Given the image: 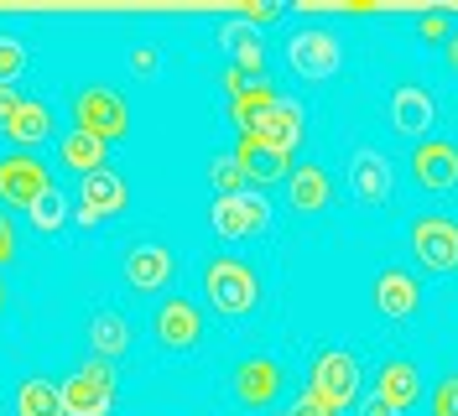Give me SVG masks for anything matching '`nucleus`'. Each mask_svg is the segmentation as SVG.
<instances>
[{
  "instance_id": "obj_14",
  "label": "nucleus",
  "mask_w": 458,
  "mask_h": 416,
  "mask_svg": "<svg viewBox=\"0 0 458 416\" xmlns=\"http://www.w3.org/2000/svg\"><path fill=\"white\" fill-rule=\"evenodd\" d=\"M234 395H240V406H250V412H271L276 406V395H282V364L276 360H240L234 364Z\"/></svg>"
},
{
  "instance_id": "obj_19",
  "label": "nucleus",
  "mask_w": 458,
  "mask_h": 416,
  "mask_svg": "<svg viewBox=\"0 0 458 416\" xmlns=\"http://www.w3.org/2000/svg\"><path fill=\"white\" fill-rule=\"evenodd\" d=\"M328 198H334V183H328V172L318 162H302L286 177V203H292V214H323Z\"/></svg>"
},
{
  "instance_id": "obj_29",
  "label": "nucleus",
  "mask_w": 458,
  "mask_h": 416,
  "mask_svg": "<svg viewBox=\"0 0 458 416\" xmlns=\"http://www.w3.org/2000/svg\"><path fill=\"white\" fill-rule=\"evenodd\" d=\"M27 219H31V229H37V234H57V229L68 224V198H63V193L53 188V193L42 198V203L31 208Z\"/></svg>"
},
{
  "instance_id": "obj_33",
  "label": "nucleus",
  "mask_w": 458,
  "mask_h": 416,
  "mask_svg": "<svg viewBox=\"0 0 458 416\" xmlns=\"http://www.w3.org/2000/svg\"><path fill=\"white\" fill-rule=\"evenodd\" d=\"M240 21H245V27H266V21H282V5H245V11H240Z\"/></svg>"
},
{
  "instance_id": "obj_17",
  "label": "nucleus",
  "mask_w": 458,
  "mask_h": 416,
  "mask_svg": "<svg viewBox=\"0 0 458 416\" xmlns=\"http://www.w3.org/2000/svg\"><path fill=\"white\" fill-rule=\"evenodd\" d=\"M432 125H437V105H432V94L428 89H417V83H401L396 94H391V131H396V136L428 140Z\"/></svg>"
},
{
  "instance_id": "obj_25",
  "label": "nucleus",
  "mask_w": 458,
  "mask_h": 416,
  "mask_svg": "<svg viewBox=\"0 0 458 416\" xmlns=\"http://www.w3.org/2000/svg\"><path fill=\"white\" fill-rule=\"evenodd\" d=\"M5 136L16 140V146H42V140L53 136V110H47V99H21V110H16V120H11Z\"/></svg>"
},
{
  "instance_id": "obj_12",
  "label": "nucleus",
  "mask_w": 458,
  "mask_h": 416,
  "mask_svg": "<svg viewBox=\"0 0 458 416\" xmlns=\"http://www.w3.org/2000/svg\"><path fill=\"white\" fill-rule=\"evenodd\" d=\"M157 344L162 349H172V354H188L193 344L203 338V312L188 297H167V302L157 307Z\"/></svg>"
},
{
  "instance_id": "obj_13",
  "label": "nucleus",
  "mask_w": 458,
  "mask_h": 416,
  "mask_svg": "<svg viewBox=\"0 0 458 416\" xmlns=\"http://www.w3.org/2000/svg\"><path fill=\"white\" fill-rule=\"evenodd\" d=\"M125 281H131V292H167L172 276H177V255L167 245H157V240H146L125 255Z\"/></svg>"
},
{
  "instance_id": "obj_9",
  "label": "nucleus",
  "mask_w": 458,
  "mask_h": 416,
  "mask_svg": "<svg viewBox=\"0 0 458 416\" xmlns=\"http://www.w3.org/2000/svg\"><path fill=\"white\" fill-rule=\"evenodd\" d=\"M245 136H256L266 151H282V157H292V151L308 140V110H302L297 99H276V105L260 115Z\"/></svg>"
},
{
  "instance_id": "obj_3",
  "label": "nucleus",
  "mask_w": 458,
  "mask_h": 416,
  "mask_svg": "<svg viewBox=\"0 0 458 416\" xmlns=\"http://www.w3.org/2000/svg\"><path fill=\"white\" fill-rule=\"evenodd\" d=\"M411 255L422 260V271L432 276H454L458 271V219L448 214H422V219H411Z\"/></svg>"
},
{
  "instance_id": "obj_10",
  "label": "nucleus",
  "mask_w": 458,
  "mask_h": 416,
  "mask_svg": "<svg viewBox=\"0 0 458 416\" xmlns=\"http://www.w3.org/2000/svg\"><path fill=\"white\" fill-rule=\"evenodd\" d=\"M125 208V177L105 166V172H94L79 183V208H73V219L84 224V229H99V224H110L114 214Z\"/></svg>"
},
{
  "instance_id": "obj_36",
  "label": "nucleus",
  "mask_w": 458,
  "mask_h": 416,
  "mask_svg": "<svg viewBox=\"0 0 458 416\" xmlns=\"http://www.w3.org/2000/svg\"><path fill=\"white\" fill-rule=\"evenodd\" d=\"M360 416H396V406H391V401H386V395L375 390L370 401H360Z\"/></svg>"
},
{
  "instance_id": "obj_22",
  "label": "nucleus",
  "mask_w": 458,
  "mask_h": 416,
  "mask_svg": "<svg viewBox=\"0 0 458 416\" xmlns=\"http://www.w3.org/2000/svg\"><path fill=\"white\" fill-rule=\"evenodd\" d=\"M57 162L68 166V172H79V183H84V177H94V172L110 166V146L84 136V131H68V136L57 140Z\"/></svg>"
},
{
  "instance_id": "obj_4",
  "label": "nucleus",
  "mask_w": 458,
  "mask_h": 416,
  "mask_svg": "<svg viewBox=\"0 0 458 416\" xmlns=\"http://www.w3.org/2000/svg\"><path fill=\"white\" fill-rule=\"evenodd\" d=\"M63 412L68 416H110L114 412V369L105 360H84L63 380Z\"/></svg>"
},
{
  "instance_id": "obj_34",
  "label": "nucleus",
  "mask_w": 458,
  "mask_h": 416,
  "mask_svg": "<svg viewBox=\"0 0 458 416\" xmlns=\"http://www.w3.org/2000/svg\"><path fill=\"white\" fill-rule=\"evenodd\" d=\"M157 63H162V57H157V47H136V53H131V73L151 79V73H157Z\"/></svg>"
},
{
  "instance_id": "obj_32",
  "label": "nucleus",
  "mask_w": 458,
  "mask_h": 416,
  "mask_svg": "<svg viewBox=\"0 0 458 416\" xmlns=\"http://www.w3.org/2000/svg\"><path fill=\"white\" fill-rule=\"evenodd\" d=\"M11 260H16V224L0 208V266H11Z\"/></svg>"
},
{
  "instance_id": "obj_16",
  "label": "nucleus",
  "mask_w": 458,
  "mask_h": 416,
  "mask_svg": "<svg viewBox=\"0 0 458 416\" xmlns=\"http://www.w3.org/2000/svg\"><path fill=\"white\" fill-rule=\"evenodd\" d=\"M349 188H354L360 203H391L396 172H391V162H386L375 146H360V151L349 157Z\"/></svg>"
},
{
  "instance_id": "obj_30",
  "label": "nucleus",
  "mask_w": 458,
  "mask_h": 416,
  "mask_svg": "<svg viewBox=\"0 0 458 416\" xmlns=\"http://www.w3.org/2000/svg\"><path fill=\"white\" fill-rule=\"evenodd\" d=\"M432 416H458V375H443L432 386Z\"/></svg>"
},
{
  "instance_id": "obj_26",
  "label": "nucleus",
  "mask_w": 458,
  "mask_h": 416,
  "mask_svg": "<svg viewBox=\"0 0 458 416\" xmlns=\"http://www.w3.org/2000/svg\"><path fill=\"white\" fill-rule=\"evenodd\" d=\"M276 99H282V94H276V89H271L266 79H250V89L229 94V120H234L240 131H250V125H256V120H260L266 110H271Z\"/></svg>"
},
{
  "instance_id": "obj_28",
  "label": "nucleus",
  "mask_w": 458,
  "mask_h": 416,
  "mask_svg": "<svg viewBox=\"0 0 458 416\" xmlns=\"http://www.w3.org/2000/svg\"><path fill=\"white\" fill-rule=\"evenodd\" d=\"M27 42L21 37H11V31H0V89H16V79L27 73Z\"/></svg>"
},
{
  "instance_id": "obj_15",
  "label": "nucleus",
  "mask_w": 458,
  "mask_h": 416,
  "mask_svg": "<svg viewBox=\"0 0 458 416\" xmlns=\"http://www.w3.org/2000/svg\"><path fill=\"white\" fill-rule=\"evenodd\" d=\"M375 312L380 318H391V323H406L417 307H422V281L411 276V271H401V266H386L380 276H375Z\"/></svg>"
},
{
  "instance_id": "obj_38",
  "label": "nucleus",
  "mask_w": 458,
  "mask_h": 416,
  "mask_svg": "<svg viewBox=\"0 0 458 416\" xmlns=\"http://www.w3.org/2000/svg\"><path fill=\"white\" fill-rule=\"evenodd\" d=\"M448 68L458 73V27H454V37H448Z\"/></svg>"
},
{
  "instance_id": "obj_5",
  "label": "nucleus",
  "mask_w": 458,
  "mask_h": 416,
  "mask_svg": "<svg viewBox=\"0 0 458 416\" xmlns=\"http://www.w3.org/2000/svg\"><path fill=\"white\" fill-rule=\"evenodd\" d=\"M53 172H47V162H37L31 151H16V157H0V203L5 208H37L42 198L53 193Z\"/></svg>"
},
{
  "instance_id": "obj_24",
  "label": "nucleus",
  "mask_w": 458,
  "mask_h": 416,
  "mask_svg": "<svg viewBox=\"0 0 458 416\" xmlns=\"http://www.w3.org/2000/svg\"><path fill=\"white\" fill-rule=\"evenodd\" d=\"M11 406H16V416H68V412H63V386L42 380V375L21 380Z\"/></svg>"
},
{
  "instance_id": "obj_37",
  "label": "nucleus",
  "mask_w": 458,
  "mask_h": 416,
  "mask_svg": "<svg viewBox=\"0 0 458 416\" xmlns=\"http://www.w3.org/2000/svg\"><path fill=\"white\" fill-rule=\"evenodd\" d=\"M282 416H328V412H323L318 401H308V395H297L292 406H282Z\"/></svg>"
},
{
  "instance_id": "obj_31",
  "label": "nucleus",
  "mask_w": 458,
  "mask_h": 416,
  "mask_svg": "<svg viewBox=\"0 0 458 416\" xmlns=\"http://www.w3.org/2000/svg\"><path fill=\"white\" fill-rule=\"evenodd\" d=\"M417 37H422V42H443V47H448V37H454V16H443V11H428V16L417 21Z\"/></svg>"
},
{
  "instance_id": "obj_2",
  "label": "nucleus",
  "mask_w": 458,
  "mask_h": 416,
  "mask_svg": "<svg viewBox=\"0 0 458 416\" xmlns=\"http://www.w3.org/2000/svg\"><path fill=\"white\" fill-rule=\"evenodd\" d=\"M360 360L349 349H318L313 354V369H308V401H318L328 416H344L354 401H360Z\"/></svg>"
},
{
  "instance_id": "obj_6",
  "label": "nucleus",
  "mask_w": 458,
  "mask_h": 416,
  "mask_svg": "<svg viewBox=\"0 0 458 416\" xmlns=\"http://www.w3.org/2000/svg\"><path fill=\"white\" fill-rule=\"evenodd\" d=\"M266 224H271V203L256 188L214 198V208H208V229L219 240H250V234H266Z\"/></svg>"
},
{
  "instance_id": "obj_18",
  "label": "nucleus",
  "mask_w": 458,
  "mask_h": 416,
  "mask_svg": "<svg viewBox=\"0 0 458 416\" xmlns=\"http://www.w3.org/2000/svg\"><path fill=\"white\" fill-rule=\"evenodd\" d=\"M234 162H240V172H245V183L250 188H271V183H286L292 177V157H282V151H266L256 136H245L240 131V140H234Z\"/></svg>"
},
{
  "instance_id": "obj_1",
  "label": "nucleus",
  "mask_w": 458,
  "mask_h": 416,
  "mask_svg": "<svg viewBox=\"0 0 458 416\" xmlns=\"http://www.w3.org/2000/svg\"><path fill=\"white\" fill-rule=\"evenodd\" d=\"M203 297L208 307L219 312V318H250L260 302V276L240 260V255H219V260H208L203 266Z\"/></svg>"
},
{
  "instance_id": "obj_21",
  "label": "nucleus",
  "mask_w": 458,
  "mask_h": 416,
  "mask_svg": "<svg viewBox=\"0 0 458 416\" xmlns=\"http://www.w3.org/2000/svg\"><path fill=\"white\" fill-rule=\"evenodd\" d=\"M219 42L229 47V57H234V68H240V73L266 79V47H260V31L256 27H245V21L234 16V21L219 27Z\"/></svg>"
},
{
  "instance_id": "obj_35",
  "label": "nucleus",
  "mask_w": 458,
  "mask_h": 416,
  "mask_svg": "<svg viewBox=\"0 0 458 416\" xmlns=\"http://www.w3.org/2000/svg\"><path fill=\"white\" fill-rule=\"evenodd\" d=\"M16 110H21V94H16V89H0V131H11Z\"/></svg>"
},
{
  "instance_id": "obj_8",
  "label": "nucleus",
  "mask_w": 458,
  "mask_h": 416,
  "mask_svg": "<svg viewBox=\"0 0 458 416\" xmlns=\"http://www.w3.org/2000/svg\"><path fill=\"white\" fill-rule=\"evenodd\" d=\"M73 125L94 140H120L131 131V110H125V99L114 94V89H84L79 99H73Z\"/></svg>"
},
{
  "instance_id": "obj_23",
  "label": "nucleus",
  "mask_w": 458,
  "mask_h": 416,
  "mask_svg": "<svg viewBox=\"0 0 458 416\" xmlns=\"http://www.w3.org/2000/svg\"><path fill=\"white\" fill-rule=\"evenodd\" d=\"M375 390H380L396 412H406V406L422 401V375H417V364L411 360H386L380 364V375H375Z\"/></svg>"
},
{
  "instance_id": "obj_39",
  "label": "nucleus",
  "mask_w": 458,
  "mask_h": 416,
  "mask_svg": "<svg viewBox=\"0 0 458 416\" xmlns=\"http://www.w3.org/2000/svg\"><path fill=\"white\" fill-rule=\"evenodd\" d=\"M0 312H5V281H0Z\"/></svg>"
},
{
  "instance_id": "obj_7",
  "label": "nucleus",
  "mask_w": 458,
  "mask_h": 416,
  "mask_svg": "<svg viewBox=\"0 0 458 416\" xmlns=\"http://www.w3.org/2000/svg\"><path fill=\"white\" fill-rule=\"evenodd\" d=\"M286 63L297 68V79L323 83V79H334V73L344 68V42L334 37V31L308 27V31H297V37L286 42Z\"/></svg>"
},
{
  "instance_id": "obj_11",
  "label": "nucleus",
  "mask_w": 458,
  "mask_h": 416,
  "mask_svg": "<svg viewBox=\"0 0 458 416\" xmlns=\"http://www.w3.org/2000/svg\"><path fill=\"white\" fill-rule=\"evenodd\" d=\"M411 177H417V188L422 193H448L458 188V146L454 140H417L411 146Z\"/></svg>"
},
{
  "instance_id": "obj_27",
  "label": "nucleus",
  "mask_w": 458,
  "mask_h": 416,
  "mask_svg": "<svg viewBox=\"0 0 458 416\" xmlns=\"http://www.w3.org/2000/svg\"><path fill=\"white\" fill-rule=\"evenodd\" d=\"M208 188H214V198H229V193H245L250 183H245V172H240V162H234V151H214L208 157Z\"/></svg>"
},
{
  "instance_id": "obj_20",
  "label": "nucleus",
  "mask_w": 458,
  "mask_h": 416,
  "mask_svg": "<svg viewBox=\"0 0 458 416\" xmlns=\"http://www.w3.org/2000/svg\"><path fill=\"white\" fill-rule=\"evenodd\" d=\"M89 349H94V360H120L125 349H131V323H125V312H114V307H99V312H89Z\"/></svg>"
}]
</instances>
